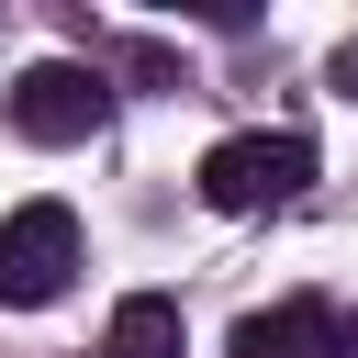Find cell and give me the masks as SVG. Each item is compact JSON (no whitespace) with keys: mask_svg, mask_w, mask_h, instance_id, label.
<instances>
[{"mask_svg":"<svg viewBox=\"0 0 358 358\" xmlns=\"http://www.w3.org/2000/svg\"><path fill=\"white\" fill-rule=\"evenodd\" d=\"M67 280H78V213H67V201L0 213V302H11V313H45Z\"/></svg>","mask_w":358,"mask_h":358,"instance_id":"obj_1","label":"cell"},{"mask_svg":"<svg viewBox=\"0 0 358 358\" xmlns=\"http://www.w3.org/2000/svg\"><path fill=\"white\" fill-rule=\"evenodd\" d=\"M313 179V145L302 134H224L201 157V201L213 213H268V201H302Z\"/></svg>","mask_w":358,"mask_h":358,"instance_id":"obj_2","label":"cell"},{"mask_svg":"<svg viewBox=\"0 0 358 358\" xmlns=\"http://www.w3.org/2000/svg\"><path fill=\"white\" fill-rule=\"evenodd\" d=\"M101 112H112V90H101V67H78V56H34V67L11 78V134H34V145H90Z\"/></svg>","mask_w":358,"mask_h":358,"instance_id":"obj_3","label":"cell"},{"mask_svg":"<svg viewBox=\"0 0 358 358\" xmlns=\"http://www.w3.org/2000/svg\"><path fill=\"white\" fill-rule=\"evenodd\" d=\"M101 358H190V324L168 291H123L112 324H101Z\"/></svg>","mask_w":358,"mask_h":358,"instance_id":"obj_4","label":"cell"},{"mask_svg":"<svg viewBox=\"0 0 358 358\" xmlns=\"http://www.w3.org/2000/svg\"><path fill=\"white\" fill-rule=\"evenodd\" d=\"M324 347H336V313L324 302H268V313L235 324V358H324Z\"/></svg>","mask_w":358,"mask_h":358,"instance_id":"obj_5","label":"cell"}]
</instances>
